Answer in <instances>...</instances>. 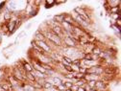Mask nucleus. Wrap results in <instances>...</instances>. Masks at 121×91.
I'll list each match as a JSON object with an SVG mask.
<instances>
[{
	"instance_id": "1",
	"label": "nucleus",
	"mask_w": 121,
	"mask_h": 91,
	"mask_svg": "<svg viewBox=\"0 0 121 91\" xmlns=\"http://www.w3.org/2000/svg\"><path fill=\"white\" fill-rule=\"evenodd\" d=\"M104 67H102V65H95V66H90L86 69V74H93V75H98V76H102V74H104L103 72Z\"/></svg>"
},
{
	"instance_id": "2",
	"label": "nucleus",
	"mask_w": 121,
	"mask_h": 91,
	"mask_svg": "<svg viewBox=\"0 0 121 91\" xmlns=\"http://www.w3.org/2000/svg\"><path fill=\"white\" fill-rule=\"evenodd\" d=\"M107 88H108V83L106 82H104V81H102V80L97 81L96 84H95V87H94V89L96 91H106Z\"/></svg>"
},
{
	"instance_id": "3",
	"label": "nucleus",
	"mask_w": 121,
	"mask_h": 91,
	"mask_svg": "<svg viewBox=\"0 0 121 91\" xmlns=\"http://www.w3.org/2000/svg\"><path fill=\"white\" fill-rule=\"evenodd\" d=\"M34 40L35 41H46V37H45V36L42 32L38 30L34 35Z\"/></svg>"
},
{
	"instance_id": "4",
	"label": "nucleus",
	"mask_w": 121,
	"mask_h": 91,
	"mask_svg": "<svg viewBox=\"0 0 121 91\" xmlns=\"http://www.w3.org/2000/svg\"><path fill=\"white\" fill-rule=\"evenodd\" d=\"M22 88H23V91H36L33 83H28V82L22 83Z\"/></svg>"
},
{
	"instance_id": "5",
	"label": "nucleus",
	"mask_w": 121,
	"mask_h": 91,
	"mask_svg": "<svg viewBox=\"0 0 121 91\" xmlns=\"http://www.w3.org/2000/svg\"><path fill=\"white\" fill-rule=\"evenodd\" d=\"M65 13H58V14H56V16H54L53 17V20L55 21V22H58V23H62V22H64V20H65Z\"/></svg>"
},
{
	"instance_id": "6",
	"label": "nucleus",
	"mask_w": 121,
	"mask_h": 91,
	"mask_svg": "<svg viewBox=\"0 0 121 91\" xmlns=\"http://www.w3.org/2000/svg\"><path fill=\"white\" fill-rule=\"evenodd\" d=\"M22 69L25 72H32V71H34V68L31 65V62H22Z\"/></svg>"
},
{
	"instance_id": "7",
	"label": "nucleus",
	"mask_w": 121,
	"mask_h": 91,
	"mask_svg": "<svg viewBox=\"0 0 121 91\" xmlns=\"http://www.w3.org/2000/svg\"><path fill=\"white\" fill-rule=\"evenodd\" d=\"M119 4H120V1H116V0H110V1H107V5L109 8L117 7Z\"/></svg>"
},
{
	"instance_id": "8",
	"label": "nucleus",
	"mask_w": 121,
	"mask_h": 91,
	"mask_svg": "<svg viewBox=\"0 0 121 91\" xmlns=\"http://www.w3.org/2000/svg\"><path fill=\"white\" fill-rule=\"evenodd\" d=\"M44 4H45V8L48 9V8H52L53 6H55L56 1L55 0H46V1H44Z\"/></svg>"
},
{
	"instance_id": "9",
	"label": "nucleus",
	"mask_w": 121,
	"mask_h": 91,
	"mask_svg": "<svg viewBox=\"0 0 121 91\" xmlns=\"http://www.w3.org/2000/svg\"><path fill=\"white\" fill-rule=\"evenodd\" d=\"M26 36H27V34L25 33V31H22V32L19 33V35H18V38H22V37H26Z\"/></svg>"
},
{
	"instance_id": "10",
	"label": "nucleus",
	"mask_w": 121,
	"mask_h": 91,
	"mask_svg": "<svg viewBox=\"0 0 121 91\" xmlns=\"http://www.w3.org/2000/svg\"><path fill=\"white\" fill-rule=\"evenodd\" d=\"M70 90H71V91H77V90H78V86L75 85V84H73V85L70 87Z\"/></svg>"
},
{
	"instance_id": "11",
	"label": "nucleus",
	"mask_w": 121,
	"mask_h": 91,
	"mask_svg": "<svg viewBox=\"0 0 121 91\" xmlns=\"http://www.w3.org/2000/svg\"><path fill=\"white\" fill-rule=\"evenodd\" d=\"M77 91H86V90L85 89L84 86H81V87H78V90Z\"/></svg>"
},
{
	"instance_id": "12",
	"label": "nucleus",
	"mask_w": 121,
	"mask_h": 91,
	"mask_svg": "<svg viewBox=\"0 0 121 91\" xmlns=\"http://www.w3.org/2000/svg\"><path fill=\"white\" fill-rule=\"evenodd\" d=\"M32 25H33V23H32V22H31V23H28V24H27V26H26V29H28V30H29L30 28L32 27Z\"/></svg>"
},
{
	"instance_id": "13",
	"label": "nucleus",
	"mask_w": 121,
	"mask_h": 91,
	"mask_svg": "<svg viewBox=\"0 0 121 91\" xmlns=\"http://www.w3.org/2000/svg\"><path fill=\"white\" fill-rule=\"evenodd\" d=\"M2 36H3V35H2V33L0 32V43L2 42Z\"/></svg>"
},
{
	"instance_id": "14",
	"label": "nucleus",
	"mask_w": 121,
	"mask_h": 91,
	"mask_svg": "<svg viewBox=\"0 0 121 91\" xmlns=\"http://www.w3.org/2000/svg\"><path fill=\"white\" fill-rule=\"evenodd\" d=\"M0 91H5V90H4V89L1 87V85H0Z\"/></svg>"
},
{
	"instance_id": "15",
	"label": "nucleus",
	"mask_w": 121,
	"mask_h": 91,
	"mask_svg": "<svg viewBox=\"0 0 121 91\" xmlns=\"http://www.w3.org/2000/svg\"><path fill=\"white\" fill-rule=\"evenodd\" d=\"M86 91H96L95 89H88V90H86Z\"/></svg>"
},
{
	"instance_id": "16",
	"label": "nucleus",
	"mask_w": 121,
	"mask_h": 91,
	"mask_svg": "<svg viewBox=\"0 0 121 91\" xmlns=\"http://www.w3.org/2000/svg\"><path fill=\"white\" fill-rule=\"evenodd\" d=\"M65 91H71V90H70V89H66Z\"/></svg>"
}]
</instances>
